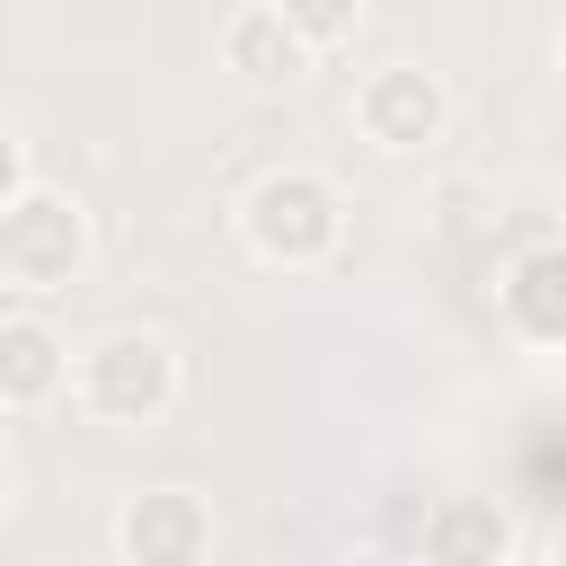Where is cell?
<instances>
[{
	"label": "cell",
	"mask_w": 566,
	"mask_h": 566,
	"mask_svg": "<svg viewBox=\"0 0 566 566\" xmlns=\"http://www.w3.org/2000/svg\"><path fill=\"white\" fill-rule=\"evenodd\" d=\"M239 239L248 256L301 274V265H327L336 239H345V195L318 177V168H265L248 195H239Z\"/></svg>",
	"instance_id": "1"
},
{
	"label": "cell",
	"mask_w": 566,
	"mask_h": 566,
	"mask_svg": "<svg viewBox=\"0 0 566 566\" xmlns=\"http://www.w3.org/2000/svg\"><path fill=\"white\" fill-rule=\"evenodd\" d=\"M71 398H80L97 424H159L168 398H177V354H168L150 327H115V336L80 345Z\"/></svg>",
	"instance_id": "2"
},
{
	"label": "cell",
	"mask_w": 566,
	"mask_h": 566,
	"mask_svg": "<svg viewBox=\"0 0 566 566\" xmlns=\"http://www.w3.org/2000/svg\"><path fill=\"white\" fill-rule=\"evenodd\" d=\"M88 265V212L53 186H27L9 212H0V283L18 292H62L71 274Z\"/></svg>",
	"instance_id": "3"
},
{
	"label": "cell",
	"mask_w": 566,
	"mask_h": 566,
	"mask_svg": "<svg viewBox=\"0 0 566 566\" xmlns=\"http://www.w3.org/2000/svg\"><path fill=\"white\" fill-rule=\"evenodd\" d=\"M442 115H451V97L424 62H380V71L354 80V124H363L371 150H424L442 133Z\"/></svg>",
	"instance_id": "4"
},
{
	"label": "cell",
	"mask_w": 566,
	"mask_h": 566,
	"mask_svg": "<svg viewBox=\"0 0 566 566\" xmlns=\"http://www.w3.org/2000/svg\"><path fill=\"white\" fill-rule=\"evenodd\" d=\"M115 548H124V566H203L212 557V504L195 486H142L115 513Z\"/></svg>",
	"instance_id": "5"
},
{
	"label": "cell",
	"mask_w": 566,
	"mask_h": 566,
	"mask_svg": "<svg viewBox=\"0 0 566 566\" xmlns=\"http://www.w3.org/2000/svg\"><path fill=\"white\" fill-rule=\"evenodd\" d=\"M71 389V345L53 336V318L18 310L0 318V407H53Z\"/></svg>",
	"instance_id": "6"
},
{
	"label": "cell",
	"mask_w": 566,
	"mask_h": 566,
	"mask_svg": "<svg viewBox=\"0 0 566 566\" xmlns=\"http://www.w3.org/2000/svg\"><path fill=\"white\" fill-rule=\"evenodd\" d=\"M504 318L531 345H566V239H539L504 265Z\"/></svg>",
	"instance_id": "7"
},
{
	"label": "cell",
	"mask_w": 566,
	"mask_h": 566,
	"mask_svg": "<svg viewBox=\"0 0 566 566\" xmlns=\"http://www.w3.org/2000/svg\"><path fill=\"white\" fill-rule=\"evenodd\" d=\"M504 548H513V522H504L495 495H442L424 513V557L433 566H504Z\"/></svg>",
	"instance_id": "8"
},
{
	"label": "cell",
	"mask_w": 566,
	"mask_h": 566,
	"mask_svg": "<svg viewBox=\"0 0 566 566\" xmlns=\"http://www.w3.org/2000/svg\"><path fill=\"white\" fill-rule=\"evenodd\" d=\"M221 62L248 71V80H292V71L310 62V44L292 35V18H283L274 0H256V9H230V18H221Z\"/></svg>",
	"instance_id": "9"
},
{
	"label": "cell",
	"mask_w": 566,
	"mask_h": 566,
	"mask_svg": "<svg viewBox=\"0 0 566 566\" xmlns=\"http://www.w3.org/2000/svg\"><path fill=\"white\" fill-rule=\"evenodd\" d=\"M283 18H292V35L318 53V44H336V35H354V0H283Z\"/></svg>",
	"instance_id": "10"
},
{
	"label": "cell",
	"mask_w": 566,
	"mask_h": 566,
	"mask_svg": "<svg viewBox=\"0 0 566 566\" xmlns=\"http://www.w3.org/2000/svg\"><path fill=\"white\" fill-rule=\"evenodd\" d=\"M27 186H35V177H27V142H18L9 124H0V212H9V203H18Z\"/></svg>",
	"instance_id": "11"
},
{
	"label": "cell",
	"mask_w": 566,
	"mask_h": 566,
	"mask_svg": "<svg viewBox=\"0 0 566 566\" xmlns=\"http://www.w3.org/2000/svg\"><path fill=\"white\" fill-rule=\"evenodd\" d=\"M354 566H424V557H398V548H371V557H354Z\"/></svg>",
	"instance_id": "12"
},
{
	"label": "cell",
	"mask_w": 566,
	"mask_h": 566,
	"mask_svg": "<svg viewBox=\"0 0 566 566\" xmlns=\"http://www.w3.org/2000/svg\"><path fill=\"white\" fill-rule=\"evenodd\" d=\"M9 486H18V478H9V451H0V513H9Z\"/></svg>",
	"instance_id": "13"
}]
</instances>
